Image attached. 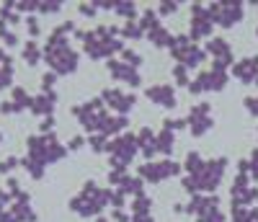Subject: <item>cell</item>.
I'll use <instances>...</instances> for the list:
<instances>
[{
    "label": "cell",
    "instance_id": "cb8c5ba5",
    "mask_svg": "<svg viewBox=\"0 0 258 222\" xmlns=\"http://www.w3.org/2000/svg\"><path fill=\"white\" fill-rule=\"evenodd\" d=\"M121 57L126 60V65H132V68H137V65H142V57L132 49H121Z\"/></svg>",
    "mask_w": 258,
    "mask_h": 222
},
{
    "label": "cell",
    "instance_id": "3957f363",
    "mask_svg": "<svg viewBox=\"0 0 258 222\" xmlns=\"http://www.w3.org/2000/svg\"><path fill=\"white\" fill-rule=\"evenodd\" d=\"M109 196H111V191H103L93 181H88V184L83 186V191L70 202V209L78 212V214H83V217L96 214V212H101L106 204H109Z\"/></svg>",
    "mask_w": 258,
    "mask_h": 222
},
{
    "label": "cell",
    "instance_id": "4316f807",
    "mask_svg": "<svg viewBox=\"0 0 258 222\" xmlns=\"http://www.w3.org/2000/svg\"><path fill=\"white\" fill-rule=\"evenodd\" d=\"M121 34H124V36H135V39H137V36H142V29H140V24L129 21V24L124 26V31H121Z\"/></svg>",
    "mask_w": 258,
    "mask_h": 222
},
{
    "label": "cell",
    "instance_id": "7c38bea8",
    "mask_svg": "<svg viewBox=\"0 0 258 222\" xmlns=\"http://www.w3.org/2000/svg\"><path fill=\"white\" fill-rule=\"evenodd\" d=\"M103 101L116 111H129L137 103V96L135 93H121V91H116V88H109V91H103Z\"/></svg>",
    "mask_w": 258,
    "mask_h": 222
},
{
    "label": "cell",
    "instance_id": "74e56055",
    "mask_svg": "<svg viewBox=\"0 0 258 222\" xmlns=\"http://www.w3.org/2000/svg\"><path fill=\"white\" fill-rule=\"evenodd\" d=\"M26 24H29V34L36 36V34H39V21H36V18H29Z\"/></svg>",
    "mask_w": 258,
    "mask_h": 222
},
{
    "label": "cell",
    "instance_id": "8d00e7d4",
    "mask_svg": "<svg viewBox=\"0 0 258 222\" xmlns=\"http://www.w3.org/2000/svg\"><path fill=\"white\" fill-rule=\"evenodd\" d=\"M245 106H248L250 114H255V117H258V98H245Z\"/></svg>",
    "mask_w": 258,
    "mask_h": 222
},
{
    "label": "cell",
    "instance_id": "f35d334b",
    "mask_svg": "<svg viewBox=\"0 0 258 222\" xmlns=\"http://www.w3.org/2000/svg\"><path fill=\"white\" fill-rule=\"evenodd\" d=\"M83 142H85L83 137H73V140H70V150H78V147H83Z\"/></svg>",
    "mask_w": 258,
    "mask_h": 222
},
{
    "label": "cell",
    "instance_id": "5bb4252c",
    "mask_svg": "<svg viewBox=\"0 0 258 222\" xmlns=\"http://www.w3.org/2000/svg\"><path fill=\"white\" fill-rule=\"evenodd\" d=\"M109 73H111L116 80H124V83H129V85H140L137 68H132V65H126V62H116V60H111V62H109Z\"/></svg>",
    "mask_w": 258,
    "mask_h": 222
},
{
    "label": "cell",
    "instance_id": "d4e9b609",
    "mask_svg": "<svg viewBox=\"0 0 258 222\" xmlns=\"http://www.w3.org/2000/svg\"><path fill=\"white\" fill-rule=\"evenodd\" d=\"M91 147H93L96 152H103V150H109V142H106L103 135H93V137H91Z\"/></svg>",
    "mask_w": 258,
    "mask_h": 222
},
{
    "label": "cell",
    "instance_id": "ba28073f",
    "mask_svg": "<svg viewBox=\"0 0 258 222\" xmlns=\"http://www.w3.org/2000/svg\"><path fill=\"white\" fill-rule=\"evenodd\" d=\"M181 171L178 163L173 160H163V163H145L140 168V179L145 181H163V179H170V176H176Z\"/></svg>",
    "mask_w": 258,
    "mask_h": 222
},
{
    "label": "cell",
    "instance_id": "277c9868",
    "mask_svg": "<svg viewBox=\"0 0 258 222\" xmlns=\"http://www.w3.org/2000/svg\"><path fill=\"white\" fill-rule=\"evenodd\" d=\"M109 152H111V165L114 168H126V163L135 158L137 152V137L135 135H121L116 137L111 145H109Z\"/></svg>",
    "mask_w": 258,
    "mask_h": 222
},
{
    "label": "cell",
    "instance_id": "52a82bcc",
    "mask_svg": "<svg viewBox=\"0 0 258 222\" xmlns=\"http://www.w3.org/2000/svg\"><path fill=\"white\" fill-rule=\"evenodd\" d=\"M227 85V73L222 68H214L212 70L202 73L197 80L191 83V93H202V91H222V88Z\"/></svg>",
    "mask_w": 258,
    "mask_h": 222
},
{
    "label": "cell",
    "instance_id": "4fadbf2b",
    "mask_svg": "<svg viewBox=\"0 0 258 222\" xmlns=\"http://www.w3.org/2000/svg\"><path fill=\"white\" fill-rule=\"evenodd\" d=\"M147 98L155 101L158 106H165V108H173L176 106V91H173V85H150L147 88Z\"/></svg>",
    "mask_w": 258,
    "mask_h": 222
},
{
    "label": "cell",
    "instance_id": "ffe728a7",
    "mask_svg": "<svg viewBox=\"0 0 258 222\" xmlns=\"http://www.w3.org/2000/svg\"><path fill=\"white\" fill-rule=\"evenodd\" d=\"M147 36L155 41V47H170V44H173V36H170L163 26H155L153 31H147Z\"/></svg>",
    "mask_w": 258,
    "mask_h": 222
},
{
    "label": "cell",
    "instance_id": "f546056e",
    "mask_svg": "<svg viewBox=\"0 0 258 222\" xmlns=\"http://www.w3.org/2000/svg\"><path fill=\"white\" fill-rule=\"evenodd\" d=\"M54 80H57V75H54V73H47L44 78H41V88H44V93H52Z\"/></svg>",
    "mask_w": 258,
    "mask_h": 222
},
{
    "label": "cell",
    "instance_id": "4dcf8cb0",
    "mask_svg": "<svg viewBox=\"0 0 258 222\" xmlns=\"http://www.w3.org/2000/svg\"><path fill=\"white\" fill-rule=\"evenodd\" d=\"M248 173H253V179H258V147L253 150V155H250V160H248Z\"/></svg>",
    "mask_w": 258,
    "mask_h": 222
},
{
    "label": "cell",
    "instance_id": "2e32d148",
    "mask_svg": "<svg viewBox=\"0 0 258 222\" xmlns=\"http://www.w3.org/2000/svg\"><path fill=\"white\" fill-rule=\"evenodd\" d=\"M54 101H57V96H54V91L52 93H41V96H36L34 101H31V111L34 114H52V108H54Z\"/></svg>",
    "mask_w": 258,
    "mask_h": 222
},
{
    "label": "cell",
    "instance_id": "83f0119b",
    "mask_svg": "<svg viewBox=\"0 0 258 222\" xmlns=\"http://www.w3.org/2000/svg\"><path fill=\"white\" fill-rule=\"evenodd\" d=\"M173 75H176L178 85H188V73H186L183 65H176V68H173Z\"/></svg>",
    "mask_w": 258,
    "mask_h": 222
},
{
    "label": "cell",
    "instance_id": "8992f818",
    "mask_svg": "<svg viewBox=\"0 0 258 222\" xmlns=\"http://www.w3.org/2000/svg\"><path fill=\"white\" fill-rule=\"evenodd\" d=\"M212 24H220V26H235L238 21L243 18V6L240 3H214L207 8Z\"/></svg>",
    "mask_w": 258,
    "mask_h": 222
},
{
    "label": "cell",
    "instance_id": "ac0fdd59",
    "mask_svg": "<svg viewBox=\"0 0 258 222\" xmlns=\"http://www.w3.org/2000/svg\"><path fill=\"white\" fill-rule=\"evenodd\" d=\"M173 142H176V137H173V132H170V129H165L163 127V132H160V135L155 137V145H158V152H170V150H173Z\"/></svg>",
    "mask_w": 258,
    "mask_h": 222
},
{
    "label": "cell",
    "instance_id": "603a6c76",
    "mask_svg": "<svg viewBox=\"0 0 258 222\" xmlns=\"http://www.w3.org/2000/svg\"><path fill=\"white\" fill-rule=\"evenodd\" d=\"M13 80V65H0V88L11 85Z\"/></svg>",
    "mask_w": 258,
    "mask_h": 222
},
{
    "label": "cell",
    "instance_id": "ab89813d",
    "mask_svg": "<svg viewBox=\"0 0 258 222\" xmlns=\"http://www.w3.org/2000/svg\"><path fill=\"white\" fill-rule=\"evenodd\" d=\"M114 219H116V222H129V217H126L121 209H114Z\"/></svg>",
    "mask_w": 258,
    "mask_h": 222
},
{
    "label": "cell",
    "instance_id": "60d3db41",
    "mask_svg": "<svg viewBox=\"0 0 258 222\" xmlns=\"http://www.w3.org/2000/svg\"><path fill=\"white\" fill-rule=\"evenodd\" d=\"M96 8H98V6H80V13H85V16H93V13H96Z\"/></svg>",
    "mask_w": 258,
    "mask_h": 222
},
{
    "label": "cell",
    "instance_id": "b9f144b4",
    "mask_svg": "<svg viewBox=\"0 0 258 222\" xmlns=\"http://www.w3.org/2000/svg\"><path fill=\"white\" fill-rule=\"evenodd\" d=\"M98 222H106V219H103V217H101V219H98Z\"/></svg>",
    "mask_w": 258,
    "mask_h": 222
},
{
    "label": "cell",
    "instance_id": "d590c367",
    "mask_svg": "<svg viewBox=\"0 0 258 222\" xmlns=\"http://www.w3.org/2000/svg\"><path fill=\"white\" fill-rule=\"evenodd\" d=\"M52 127H54V117H47L44 122H41V132H44V135H49Z\"/></svg>",
    "mask_w": 258,
    "mask_h": 222
},
{
    "label": "cell",
    "instance_id": "7402d4cb",
    "mask_svg": "<svg viewBox=\"0 0 258 222\" xmlns=\"http://www.w3.org/2000/svg\"><path fill=\"white\" fill-rule=\"evenodd\" d=\"M202 165H204V163H202V158H199V152H188V158H186V163H183V168L188 171V176L197 173Z\"/></svg>",
    "mask_w": 258,
    "mask_h": 222
},
{
    "label": "cell",
    "instance_id": "484cf974",
    "mask_svg": "<svg viewBox=\"0 0 258 222\" xmlns=\"http://www.w3.org/2000/svg\"><path fill=\"white\" fill-rule=\"evenodd\" d=\"M114 11H116V13H121V16H126V18H132V16L137 13L135 3H119V6H114Z\"/></svg>",
    "mask_w": 258,
    "mask_h": 222
},
{
    "label": "cell",
    "instance_id": "e575fe53",
    "mask_svg": "<svg viewBox=\"0 0 258 222\" xmlns=\"http://www.w3.org/2000/svg\"><path fill=\"white\" fill-rule=\"evenodd\" d=\"M176 11H178V3H165V6H160V8H158V13H163V16L176 13Z\"/></svg>",
    "mask_w": 258,
    "mask_h": 222
},
{
    "label": "cell",
    "instance_id": "1f68e13d",
    "mask_svg": "<svg viewBox=\"0 0 258 222\" xmlns=\"http://www.w3.org/2000/svg\"><path fill=\"white\" fill-rule=\"evenodd\" d=\"M59 8H62L59 3H36V11H41V13H54Z\"/></svg>",
    "mask_w": 258,
    "mask_h": 222
},
{
    "label": "cell",
    "instance_id": "d6986e66",
    "mask_svg": "<svg viewBox=\"0 0 258 222\" xmlns=\"http://www.w3.org/2000/svg\"><path fill=\"white\" fill-rule=\"evenodd\" d=\"M119 191L121 194H142V179L137 176V179H132V176H124L121 179V184H119Z\"/></svg>",
    "mask_w": 258,
    "mask_h": 222
},
{
    "label": "cell",
    "instance_id": "8fae6325",
    "mask_svg": "<svg viewBox=\"0 0 258 222\" xmlns=\"http://www.w3.org/2000/svg\"><path fill=\"white\" fill-rule=\"evenodd\" d=\"M207 52L214 57V68H227V65L232 62V49H230V44L225 39H212L207 44Z\"/></svg>",
    "mask_w": 258,
    "mask_h": 222
},
{
    "label": "cell",
    "instance_id": "f1b7e54d",
    "mask_svg": "<svg viewBox=\"0 0 258 222\" xmlns=\"http://www.w3.org/2000/svg\"><path fill=\"white\" fill-rule=\"evenodd\" d=\"M199 222H225V214H222L220 209H214V212H209V214L199 217Z\"/></svg>",
    "mask_w": 258,
    "mask_h": 222
},
{
    "label": "cell",
    "instance_id": "44dd1931",
    "mask_svg": "<svg viewBox=\"0 0 258 222\" xmlns=\"http://www.w3.org/2000/svg\"><path fill=\"white\" fill-rule=\"evenodd\" d=\"M24 60H26L29 65H36V62L41 60V49H39L36 41H29L26 47H24Z\"/></svg>",
    "mask_w": 258,
    "mask_h": 222
},
{
    "label": "cell",
    "instance_id": "d6a6232c",
    "mask_svg": "<svg viewBox=\"0 0 258 222\" xmlns=\"http://www.w3.org/2000/svg\"><path fill=\"white\" fill-rule=\"evenodd\" d=\"M16 165H18V160H16V158H6L3 163H0V173H8V171H13Z\"/></svg>",
    "mask_w": 258,
    "mask_h": 222
},
{
    "label": "cell",
    "instance_id": "9a60e30c",
    "mask_svg": "<svg viewBox=\"0 0 258 222\" xmlns=\"http://www.w3.org/2000/svg\"><path fill=\"white\" fill-rule=\"evenodd\" d=\"M235 78H238V80H243V83L258 80V57L240 60L238 65H235Z\"/></svg>",
    "mask_w": 258,
    "mask_h": 222
},
{
    "label": "cell",
    "instance_id": "836d02e7",
    "mask_svg": "<svg viewBox=\"0 0 258 222\" xmlns=\"http://www.w3.org/2000/svg\"><path fill=\"white\" fill-rule=\"evenodd\" d=\"M0 106H3V108H0V111H3V114H16V111H21L13 101H3V103H0Z\"/></svg>",
    "mask_w": 258,
    "mask_h": 222
},
{
    "label": "cell",
    "instance_id": "9c48e42d",
    "mask_svg": "<svg viewBox=\"0 0 258 222\" xmlns=\"http://www.w3.org/2000/svg\"><path fill=\"white\" fill-rule=\"evenodd\" d=\"M186 124L191 127L194 135L202 137L204 132H209V127H212V106H209V103H197V106L191 108Z\"/></svg>",
    "mask_w": 258,
    "mask_h": 222
},
{
    "label": "cell",
    "instance_id": "7a4b0ae2",
    "mask_svg": "<svg viewBox=\"0 0 258 222\" xmlns=\"http://www.w3.org/2000/svg\"><path fill=\"white\" fill-rule=\"evenodd\" d=\"M225 168H227V158L207 160L197 173H191V176H186V179H183V189H186L188 194L217 189V184L222 181V176H225Z\"/></svg>",
    "mask_w": 258,
    "mask_h": 222
},
{
    "label": "cell",
    "instance_id": "e0dca14e",
    "mask_svg": "<svg viewBox=\"0 0 258 222\" xmlns=\"http://www.w3.org/2000/svg\"><path fill=\"white\" fill-rule=\"evenodd\" d=\"M137 147H142V152L147 155V158L158 152V145H155V135H153V129H147V127H145V129L140 132V135H137Z\"/></svg>",
    "mask_w": 258,
    "mask_h": 222
},
{
    "label": "cell",
    "instance_id": "30bf717a",
    "mask_svg": "<svg viewBox=\"0 0 258 222\" xmlns=\"http://www.w3.org/2000/svg\"><path fill=\"white\" fill-rule=\"evenodd\" d=\"M212 31V18L207 13L204 6H194L191 8V39H202V36H209Z\"/></svg>",
    "mask_w": 258,
    "mask_h": 222
},
{
    "label": "cell",
    "instance_id": "5b68a950",
    "mask_svg": "<svg viewBox=\"0 0 258 222\" xmlns=\"http://www.w3.org/2000/svg\"><path fill=\"white\" fill-rule=\"evenodd\" d=\"M73 114L80 119V124H83L85 129H91V132H98V129H101V122L106 119V111H103L101 98H93V101L83 103V106H75Z\"/></svg>",
    "mask_w": 258,
    "mask_h": 222
},
{
    "label": "cell",
    "instance_id": "6da1fadb",
    "mask_svg": "<svg viewBox=\"0 0 258 222\" xmlns=\"http://www.w3.org/2000/svg\"><path fill=\"white\" fill-rule=\"evenodd\" d=\"M64 158V147L54 140V135H41V137H29V158L24 160V168L41 179L44 176V165Z\"/></svg>",
    "mask_w": 258,
    "mask_h": 222
},
{
    "label": "cell",
    "instance_id": "7bdbcfd3",
    "mask_svg": "<svg viewBox=\"0 0 258 222\" xmlns=\"http://www.w3.org/2000/svg\"><path fill=\"white\" fill-rule=\"evenodd\" d=\"M150 222H153V219H150Z\"/></svg>",
    "mask_w": 258,
    "mask_h": 222
}]
</instances>
